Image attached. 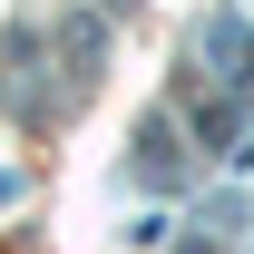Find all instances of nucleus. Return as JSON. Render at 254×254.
<instances>
[{
  "label": "nucleus",
  "instance_id": "obj_1",
  "mask_svg": "<svg viewBox=\"0 0 254 254\" xmlns=\"http://www.w3.org/2000/svg\"><path fill=\"white\" fill-rule=\"evenodd\" d=\"M195 137H205V147H235V108H225V98H215V108H195Z\"/></svg>",
  "mask_w": 254,
  "mask_h": 254
},
{
  "label": "nucleus",
  "instance_id": "obj_2",
  "mask_svg": "<svg viewBox=\"0 0 254 254\" xmlns=\"http://www.w3.org/2000/svg\"><path fill=\"white\" fill-rule=\"evenodd\" d=\"M235 98H254V30L235 39Z\"/></svg>",
  "mask_w": 254,
  "mask_h": 254
}]
</instances>
